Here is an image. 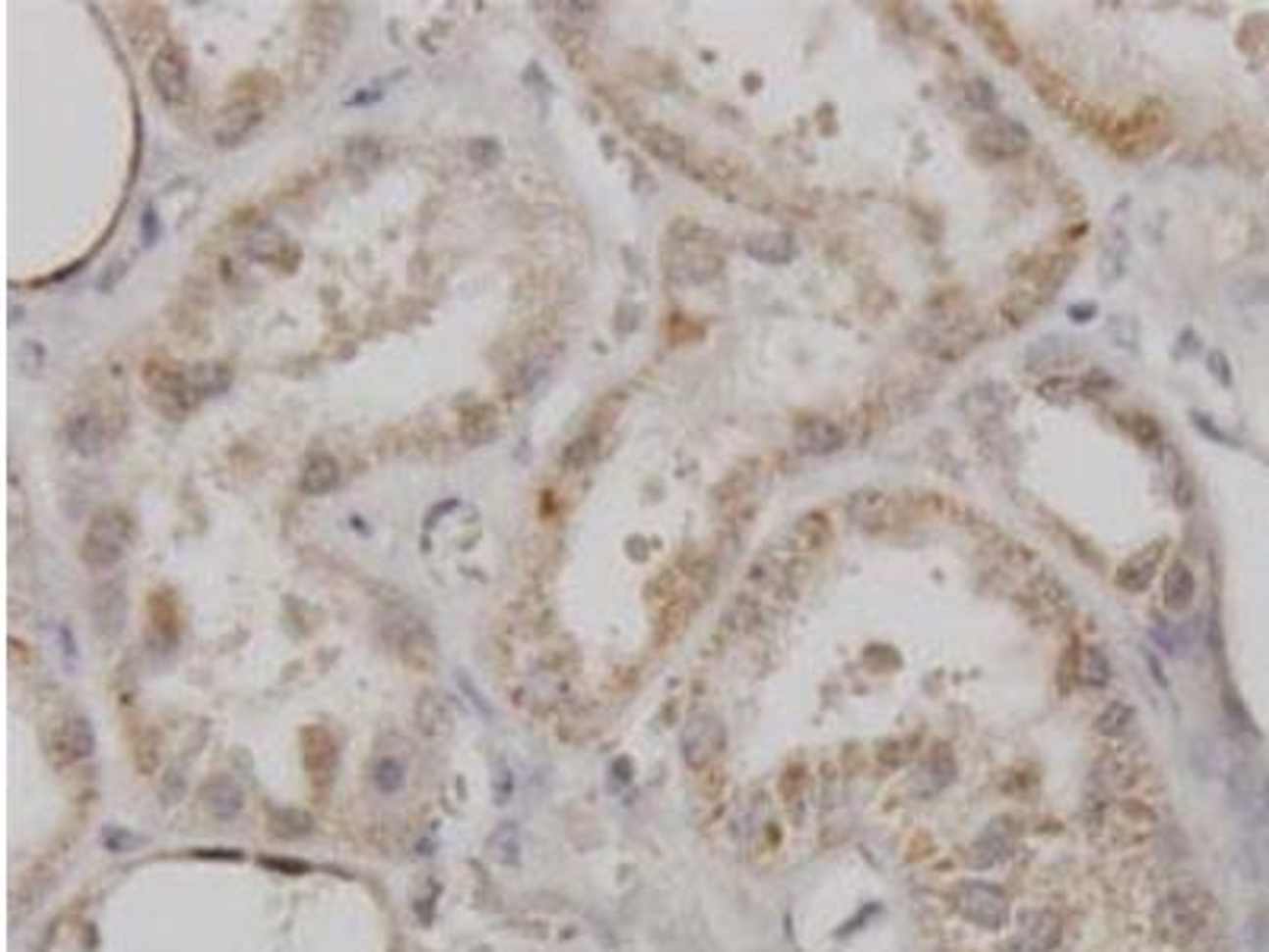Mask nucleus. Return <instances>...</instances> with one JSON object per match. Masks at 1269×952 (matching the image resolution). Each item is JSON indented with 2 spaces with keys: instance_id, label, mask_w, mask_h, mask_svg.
<instances>
[{
  "instance_id": "17",
  "label": "nucleus",
  "mask_w": 1269,
  "mask_h": 952,
  "mask_svg": "<svg viewBox=\"0 0 1269 952\" xmlns=\"http://www.w3.org/2000/svg\"><path fill=\"white\" fill-rule=\"evenodd\" d=\"M1063 936V924L1050 911H1032L1022 918V946L1029 952H1050Z\"/></svg>"
},
{
  "instance_id": "9",
  "label": "nucleus",
  "mask_w": 1269,
  "mask_h": 952,
  "mask_svg": "<svg viewBox=\"0 0 1269 952\" xmlns=\"http://www.w3.org/2000/svg\"><path fill=\"white\" fill-rule=\"evenodd\" d=\"M150 79H153V86H156V92L162 99H166L169 105H175V102H184V96H187V64H184V55L175 45H166L159 51V55L153 58V67H150Z\"/></svg>"
},
{
  "instance_id": "29",
  "label": "nucleus",
  "mask_w": 1269,
  "mask_h": 952,
  "mask_svg": "<svg viewBox=\"0 0 1269 952\" xmlns=\"http://www.w3.org/2000/svg\"><path fill=\"white\" fill-rule=\"evenodd\" d=\"M1133 724H1137V712L1127 702H1111L1101 708V715L1095 718V727L1101 736H1124Z\"/></svg>"
},
{
  "instance_id": "14",
  "label": "nucleus",
  "mask_w": 1269,
  "mask_h": 952,
  "mask_svg": "<svg viewBox=\"0 0 1269 952\" xmlns=\"http://www.w3.org/2000/svg\"><path fill=\"white\" fill-rule=\"evenodd\" d=\"M1158 562H1162V543H1152L1149 549H1142V553L1130 556L1124 566H1120L1117 584L1124 587V591H1130V594L1149 591V584H1152L1155 572H1158Z\"/></svg>"
},
{
  "instance_id": "10",
  "label": "nucleus",
  "mask_w": 1269,
  "mask_h": 952,
  "mask_svg": "<svg viewBox=\"0 0 1269 952\" xmlns=\"http://www.w3.org/2000/svg\"><path fill=\"white\" fill-rule=\"evenodd\" d=\"M403 749H410L403 740H400L397 749H390L387 736H384V740H378L372 769H369L372 787L378 790V794H384V797L387 794H397V790L403 787V781H407V753H403Z\"/></svg>"
},
{
  "instance_id": "6",
  "label": "nucleus",
  "mask_w": 1269,
  "mask_h": 952,
  "mask_svg": "<svg viewBox=\"0 0 1269 952\" xmlns=\"http://www.w3.org/2000/svg\"><path fill=\"white\" fill-rule=\"evenodd\" d=\"M955 908L962 918L978 924L984 930H1000L1009 924V898L1003 889L988 886V882H965L955 892Z\"/></svg>"
},
{
  "instance_id": "12",
  "label": "nucleus",
  "mask_w": 1269,
  "mask_h": 952,
  "mask_svg": "<svg viewBox=\"0 0 1269 952\" xmlns=\"http://www.w3.org/2000/svg\"><path fill=\"white\" fill-rule=\"evenodd\" d=\"M793 435H796V448L806 451V454H832L844 445V428L835 420H826V417L803 420L800 426H796Z\"/></svg>"
},
{
  "instance_id": "20",
  "label": "nucleus",
  "mask_w": 1269,
  "mask_h": 952,
  "mask_svg": "<svg viewBox=\"0 0 1269 952\" xmlns=\"http://www.w3.org/2000/svg\"><path fill=\"white\" fill-rule=\"evenodd\" d=\"M1073 670H1076V679L1083 682V686H1089V689H1101V686H1108V679H1111L1108 654H1104L1101 648H1095V645L1079 648Z\"/></svg>"
},
{
  "instance_id": "3",
  "label": "nucleus",
  "mask_w": 1269,
  "mask_h": 952,
  "mask_svg": "<svg viewBox=\"0 0 1269 952\" xmlns=\"http://www.w3.org/2000/svg\"><path fill=\"white\" fill-rule=\"evenodd\" d=\"M914 346L937 359H958L968 350H975L981 340V325L971 318H949V321H930V325L914 330Z\"/></svg>"
},
{
  "instance_id": "4",
  "label": "nucleus",
  "mask_w": 1269,
  "mask_h": 952,
  "mask_svg": "<svg viewBox=\"0 0 1269 952\" xmlns=\"http://www.w3.org/2000/svg\"><path fill=\"white\" fill-rule=\"evenodd\" d=\"M1228 797L1232 810L1253 826L1269 820V777L1253 762L1241 759L1228 769Z\"/></svg>"
},
{
  "instance_id": "30",
  "label": "nucleus",
  "mask_w": 1269,
  "mask_h": 952,
  "mask_svg": "<svg viewBox=\"0 0 1269 952\" xmlns=\"http://www.w3.org/2000/svg\"><path fill=\"white\" fill-rule=\"evenodd\" d=\"M64 749L71 759H89L92 749H96V740H92V727L86 718H71L64 730Z\"/></svg>"
},
{
  "instance_id": "28",
  "label": "nucleus",
  "mask_w": 1269,
  "mask_h": 952,
  "mask_svg": "<svg viewBox=\"0 0 1269 952\" xmlns=\"http://www.w3.org/2000/svg\"><path fill=\"white\" fill-rule=\"evenodd\" d=\"M1041 302H1044V296L1038 289H1012L1009 296L1003 299V305H1000V312H1003V318L1009 321V325H1025L1038 308H1041Z\"/></svg>"
},
{
  "instance_id": "22",
  "label": "nucleus",
  "mask_w": 1269,
  "mask_h": 952,
  "mask_svg": "<svg viewBox=\"0 0 1269 952\" xmlns=\"http://www.w3.org/2000/svg\"><path fill=\"white\" fill-rule=\"evenodd\" d=\"M1196 597V581L1193 572L1184 566V562H1174V566L1165 572V607L1174 613H1184Z\"/></svg>"
},
{
  "instance_id": "19",
  "label": "nucleus",
  "mask_w": 1269,
  "mask_h": 952,
  "mask_svg": "<svg viewBox=\"0 0 1269 952\" xmlns=\"http://www.w3.org/2000/svg\"><path fill=\"white\" fill-rule=\"evenodd\" d=\"M1076 346L1063 337H1050V340H1038L1029 353H1025V366L1029 372H1057L1066 369L1076 359Z\"/></svg>"
},
{
  "instance_id": "21",
  "label": "nucleus",
  "mask_w": 1269,
  "mask_h": 952,
  "mask_svg": "<svg viewBox=\"0 0 1269 952\" xmlns=\"http://www.w3.org/2000/svg\"><path fill=\"white\" fill-rule=\"evenodd\" d=\"M336 479H340V467H336V461L330 458V454H312V458L305 461V471H302V492H308V495H324V492H330L333 486H336Z\"/></svg>"
},
{
  "instance_id": "23",
  "label": "nucleus",
  "mask_w": 1269,
  "mask_h": 952,
  "mask_svg": "<svg viewBox=\"0 0 1269 952\" xmlns=\"http://www.w3.org/2000/svg\"><path fill=\"white\" fill-rule=\"evenodd\" d=\"M746 254L762 264H787L793 261V238L785 232H762L746 241Z\"/></svg>"
},
{
  "instance_id": "18",
  "label": "nucleus",
  "mask_w": 1269,
  "mask_h": 952,
  "mask_svg": "<svg viewBox=\"0 0 1269 952\" xmlns=\"http://www.w3.org/2000/svg\"><path fill=\"white\" fill-rule=\"evenodd\" d=\"M832 540V525L826 512H809L800 521H793L787 530V546L793 553H813Z\"/></svg>"
},
{
  "instance_id": "32",
  "label": "nucleus",
  "mask_w": 1269,
  "mask_h": 952,
  "mask_svg": "<svg viewBox=\"0 0 1269 952\" xmlns=\"http://www.w3.org/2000/svg\"><path fill=\"white\" fill-rule=\"evenodd\" d=\"M416 718H420V727H423L429 736H438V733L448 730V708H444L441 695H423L420 712H416Z\"/></svg>"
},
{
  "instance_id": "13",
  "label": "nucleus",
  "mask_w": 1269,
  "mask_h": 952,
  "mask_svg": "<svg viewBox=\"0 0 1269 952\" xmlns=\"http://www.w3.org/2000/svg\"><path fill=\"white\" fill-rule=\"evenodd\" d=\"M1162 127H1165V112H1158V105L1152 102V105H1142L1140 112H1133L1120 121V133H1114L1111 140L1120 146V150H1130L1133 143H1145V140L1158 143Z\"/></svg>"
},
{
  "instance_id": "8",
  "label": "nucleus",
  "mask_w": 1269,
  "mask_h": 952,
  "mask_svg": "<svg viewBox=\"0 0 1269 952\" xmlns=\"http://www.w3.org/2000/svg\"><path fill=\"white\" fill-rule=\"evenodd\" d=\"M200 807L216 823H232L245 810V790L232 775H213L200 787Z\"/></svg>"
},
{
  "instance_id": "38",
  "label": "nucleus",
  "mask_w": 1269,
  "mask_h": 952,
  "mask_svg": "<svg viewBox=\"0 0 1269 952\" xmlns=\"http://www.w3.org/2000/svg\"><path fill=\"white\" fill-rule=\"evenodd\" d=\"M511 790H515V781H511V772H508V769H498V775H495V803H505V800L511 797Z\"/></svg>"
},
{
  "instance_id": "24",
  "label": "nucleus",
  "mask_w": 1269,
  "mask_h": 952,
  "mask_svg": "<svg viewBox=\"0 0 1269 952\" xmlns=\"http://www.w3.org/2000/svg\"><path fill=\"white\" fill-rule=\"evenodd\" d=\"M981 35H984V42H988V48L1003 64H1009V67L1019 64V58H1022L1019 55V45L1012 42V35L1006 32V25L1000 23V17H981Z\"/></svg>"
},
{
  "instance_id": "25",
  "label": "nucleus",
  "mask_w": 1269,
  "mask_h": 952,
  "mask_svg": "<svg viewBox=\"0 0 1269 952\" xmlns=\"http://www.w3.org/2000/svg\"><path fill=\"white\" fill-rule=\"evenodd\" d=\"M641 143L651 150L657 159H664V163H673V166H680L683 159H685V140L683 137H677L673 130H667V127H644L641 130Z\"/></svg>"
},
{
  "instance_id": "26",
  "label": "nucleus",
  "mask_w": 1269,
  "mask_h": 952,
  "mask_svg": "<svg viewBox=\"0 0 1269 952\" xmlns=\"http://www.w3.org/2000/svg\"><path fill=\"white\" fill-rule=\"evenodd\" d=\"M333 759H336V753H333L330 733L321 730V727L308 730L305 733V766H308V772H315L318 777H324V775L333 769Z\"/></svg>"
},
{
  "instance_id": "5",
  "label": "nucleus",
  "mask_w": 1269,
  "mask_h": 952,
  "mask_svg": "<svg viewBox=\"0 0 1269 952\" xmlns=\"http://www.w3.org/2000/svg\"><path fill=\"white\" fill-rule=\"evenodd\" d=\"M1029 143H1032L1029 127H1025L1022 121H1012V118H1003V115L990 118L988 125H981L975 130V137H971L975 153L984 156V159H990V163H1003V159L1022 156L1025 150H1029Z\"/></svg>"
},
{
  "instance_id": "27",
  "label": "nucleus",
  "mask_w": 1269,
  "mask_h": 952,
  "mask_svg": "<svg viewBox=\"0 0 1269 952\" xmlns=\"http://www.w3.org/2000/svg\"><path fill=\"white\" fill-rule=\"evenodd\" d=\"M489 857L502 867H515L521 861V832L518 826H498L495 832L489 835Z\"/></svg>"
},
{
  "instance_id": "7",
  "label": "nucleus",
  "mask_w": 1269,
  "mask_h": 952,
  "mask_svg": "<svg viewBox=\"0 0 1269 952\" xmlns=\"http://www.w3.org/2000/svg\"><path fill=\"white\" fill-rule=\"evenodd\" d=\"M724 749V727L714 715H695L683 733V759L692 769H705Z\"/></svg>"
},
{
  "instance_id": "2",
  "label": "nucleus",
  "mask_w": 1269,
  "mask_h": 952,
  "mask_svg": "<svg viewBox=\"0 0 1269 952\" xmlns=\"http://www.w3.org/2000/svg\"><path fill=\"white\" fill-rule=\"evenodd\" d=\"M130 540V518L118 508H105L96 518L83 536V559L86 566L92 569H108L125 556Z\"/></svg>"
},
{
  "instance_id": "16",
  "label": "nucleus",
  "mask_w": 1269,
  "mask_h": 952,
  "mask_svg": "<svg viewBox=\"0 0 1269 952\" xmlns=\"http://www.w3.org/2000/svg\"><path fill=\"white\" fill-rule=\"evenodd\" d=\"M847 512H850V518H854L860 527L880 530V527L888 525V518H892V499H888V495L880 492V489H860V492L850 495Z\"/></svg>"
},
{
  "instance_id": "39",
  "label": "nucleus",
  "mask_w": 1269,
  "mask_h": 952,
  "mask_svg": "<svg viewBox=\"0 0 1269 952\" xmlns=\"http://www.w3.org/2000/svg\"><path fill=\"white\" fill-rule=\"evenodd\" d=\"M1212 366H1216L1212 372H1216L1222 381H1228V362H1222V356H1219V353H1212Z\"/></svg>"
},
{
  "instance_id": "37",
  "label": "nucleus",
  "mask_w": 1269,
  "mask_h": 952,
  "mask_svg": "<svg viewBox=\"0 0 1269 952\" xmlns=\"http://www.w3.org/2000/svg\"><path fill=\"white\" fill-rule=\"evenodd\" d=\"M1130 426H1133V435H1137L1145 448L1155 445V441L1162 438V432H1158V426H1155V420H1152V417H1133V420H1130Z\"/></svg>"
},
{
  "instance_id": "1",
  "label": "nucleus",
  "mask_w": 1269,
  "mask_h": 952,
  "mask_svg": "<svg viewBox=\"0 0 1269 952\" xmlns=\"http://www.w3.org/2000/svg\"><path fill=\"white\" fill-rule=\"evenodd\" d=\"M1158 933L1174 946L1206 943L1219 930V905L1199 882H1181L1158 902Z\"/></svg>"
},
{
  "instance_id": "36",
  "label": "nucleus",
  "mask_w": 1269,
  "mask_h": 952,
  "mask_svg": "<svg viewBox=\"0 0 1269 952\" xmlns=\"http://www.w3.org/2000/svg\"><path fill=\"white\" fill-rule=\"evenodd\" d=\"M593 454V438L590 435H584V438H578V441H572L569 445V451H565V467L569 471H575V467H584V461Z\"/></svg>"
},
{
  "instance_id": "35",
  "label": "nucleus",
  "mask_w": 1269,
  "mask_h": 952,
  "mask_svg": "<svg viewBox=\"0 0 1269 952\" xmlns=\"http://www.w3.org/2000/svg\"><path fill=\"white\" fill-rule=\"evenodd\" d=\"M965 96H968V102L975 105V109H981V112H993V109H996V89L988 83V79H981V76H978V79H971Z\"/></svg>"
},
{
  "instance_id": "31",
  "label": "nucleus",
  "mask_w": 1269,
  "mask_h": 952,
  "mask_svg": "<svg viewBox=\"0 0 1269 952\" xmlns=\"http://www.w3.org/2000/svg\"><path fill=\"white\" fill-rule=\"evenodd\" d=\"M1083 387L1086 384L1079 378H1070V375H1050V378L1038 387V394L1050 400V404H1073V400L1083 394Z\"/></svg>"
},
{
  "instance_id": "34",
  "label": "nucleus",
  "mask_w": 1269,
  "mask_h": 952,
  "mask_svg": "<svg viewBox=\"0 0 1269 952\" xmlns=\"http://www.w3.org/2000/svg\"><path fill=\"white\" fill-rule=\"evenodd\" d=\"M1108 337L1117 343V346H1127V350H1137V340H1140V325L1133 318H1124V315H1114L1111 321H1108Z\"/></svg>"
},
{
  "instance_id": "33",
  "label": "nucleus",
  "mask_w": 1269,
  "mask_h": 952,
  "mask_svg": "<svg viewBox=\"0 0 1269 952\" xmlns=\"http://www.w3.org/2000/svg\"><path fill=\"white\" fill-rule=\"evenodd\" d=\"M1124 258H1127V232H1120V229H1114L1111 235H1108V241H1104V279H1117L1120 274H1124Z\"/></svg>"
},
{
  "instance_id": "11",
  "label": "nucleus",
  "mask_w": 1269,
  "mask_h": 952,
  "mask_svg": "<svg viewBox=\"0 0 1269 952\" xmlns=\"http://www.w3.org/2000/svg\"><path fill=\"white\" fill-rule=\"evenodd\" d=\"M962 410H965V417L975 420V423H996V420H1003L1006 410H1009V391L996 381L975 384L962 397Z\"/></svg>"
},
{
  "instance_id": "15",
  "label": "nucleus",
  "mask_w": 1269,
  "mask_h": 952,
  "mask_svg": "<svg viewBox=\"0 0 1269 952\" xmlns=\"http://www.w3.org/2000/svg\"><path fill=\"white\" fill-rule=\"evenodd\" d=\"M1108 826L1114 828V835L1120 838V841H1142L1145 835L1152 832V826H1155V820H1152V813L1142 807V803H1137V800H1120L1117 807L1111 810V816H1108Z\"/></svg>"
}]
</instances>
